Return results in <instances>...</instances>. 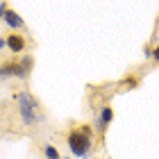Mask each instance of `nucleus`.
<instances>
[{"instance_id": "f8f14e48", "label": "nucleus", "mask_w": 159, "mask_h": 159, "mask_svg": "<svg viewBox=\"0 0 159 159\" xmlns=\"http://www.w3.org/2000/svg\"><path fill=\"white\" fill-rule=\"evenodd\" d=\"M5 11H7V0H0V20H2Z\"/></svg>"}, {"instance_id": "20e7f679", "label": "nucleus", "mask_w": 159, "mask_h": 159, "mask_svg": "<svg viewBox=\"0 0 159 159\" xmlns=\"http://www.w3.org/2000/svg\"><path fill=\"white\" fill-rule=\"evenodd\" d=\"M9 77H18V80H30L25 73H23V68H20V64L18 59H5L2 64H0V80H9Z\"/></svg>"}, {"instance_id": "4468645a", "label": "nucleus", "mask_w": 159, "mask_h": 159, "mask_svg": "<svg viewBox=\"0 0 159 159\" xmlns=\"http://www.w3.org/2000/svg\"><path fill=\"white\" fill-rule=\"evenodd\" d=\"M59 159H70V157H59Z\"/></svg>"}, {"instance_id": "f03ea898", "label": "nucleus", "mask_w": 159, "mask_h": 159, "mask_svg": "<svg viewBox=\"0 0 159 159\" xmlns=\"http://www.w3.org/2000/svg\"><path fill=\"white\" fill-rule=\"evenodd\" d=\"M14 98L18 102V114H20V120H23L25 127H37L39 123L46 120V111H43L41 102L30 91H16Z\"/></svg>"}, {"instance_id": "7ed1b4c3", "label": "nucleus", "mask_w": 159, "mask_h": 159, "mask_svg": "<svg viewBox=\"0 0 159 159\" xmlns=\"http://www.w3.org/2000/svg\"><path fill=\"white\" fill-rule=\"evenodd\" d=\"M111 120H114V109L109 105H102V107H100V111H98L96 127H93V132H96L102 141H105V132H107V127L111 125Z\"/></svg>"}, {"instance_id": "39448f33", "label": "nucleus", "mask_w": 159, "mask_h": 159, "mask_svg": "<svg viewBox=\"0 0 159 159\" xmlns=\"http://www.w3.org/2000/svg\"><path fill=\"white\" fill-rule=\"evenodd\" d=\"M5 43H7V48H9L14 55H20L25 50V46H27V39L23 34H18V32H9L5 37Z\"/></svg>"}, {"instance_id": "0eeeda50", "label": "nucleus", "mask_w": 159, "mask_h": 159, "mask_svg": "<svg viewBox=\"0 0 159 159\" xmlns=\"http://www.w3.org/2000/svg\"><path fill=\"white\" fill-rule=\"evenodd\" d=\"M139 84H141V77L139 75H134V73H127L125 77L120 80V89L123 91H132V89H139Z\"/></svg>"}, {"instance_id": "f257e3e1", "label": "nucleus", "mask_w": 159, "mask_h": 159, "mask_svg": "<svg viewBox=\"0 0 159 159\" xmlns=\"http://www.w3.org/2000/svg\"><path fill=\"white\" fill-rule=\"evenodd\" d=\"M66 143H68L73 157L89 159L91 152H93V125L84 123V125H75L73 129H68Z\"/></svg>"}, {"instance_id": "1a4fd4ad", "label": "nucleus", "mask_w": 159, "mask_h": 159, "mask_svg": "<svg viewBox=\"0 0 159 159\" xmlns=\"http://www.w3.org/2000/svg\"><path fill=\"white\" fill-rule=\"evenodd\" d=\"M41 152L46 159H59V150H57V146H52V143H43V148H41Z\"/></svg>"}, {"instance_id": "9d476101", "label": "nucleus", "mask_w": 159, "mask_h": 159, "mask_svg": "<svg viewBox=\"0 0 159 159\" xmlns=\"http://www.w3.org/2000/svg\"><path fill=\"white\" fill-rule=\"evenodd\" d=\"M143 57H146V59H152V46H143Z\"/></svg>"}, {"instance_id": "ddd939ff", "label": "nucleus", "mask_w": 159, "mask_h": 159, "mask_svg": "<svg viewBox=\"0 0 159 159\" xmlns=\"http://www.w3.org/2000/svg\"><path fill=\"white\" fill-rule=\"evenodd\" d=\"M2 48H7V43H5V37H0V50Z\"/></svg>"}, {"instance_id": "9b49d317", "label": "nucleus", "mask_w": 159, "mask_h": 159, "mask_svg": "<svg viewBox=\"0 0 159 159\" xmlns=\"http://www.w3.org/2000/svg\"><path fill=\"white\" fill-rule=\"evenodd\" d=\"M152 61H155L157 66H159V43H157V46L152 48Z\"/></svg>"}, {"instance_id": "423d86ee", "label": "nucleus", "mask_w": 159, "mask_h": 159, "mask_svg": "<svg viewBox=\"0 0 159 159\" xmlns=\"http://www.w3.org/2000/svg\"><path fill=\"white\" fill-rule=\"evenodd\" d=\"M2 20L7 23V27H9L11 32H16V30H23V27H25V20H23V16H20V14H18L16 9H9V7H7V11H5Z\"/></svg>"}, {"instance_id": "6e6552de", "label": "nucleus", "mask_w": 159, "mask_h": 159, "mask_svg": "<svg viewBox=\"0 0 159 159\" xmlns=\"http://www.w3.org/2000/svg\"><path fill=\"white\" fill-rule=\"evenodd\" d=\"M18 64H20V68H23V73L30 77L32 70H34V57L32 55H25V57H20V59H18Z\"/></svg>"}]
</instances>
